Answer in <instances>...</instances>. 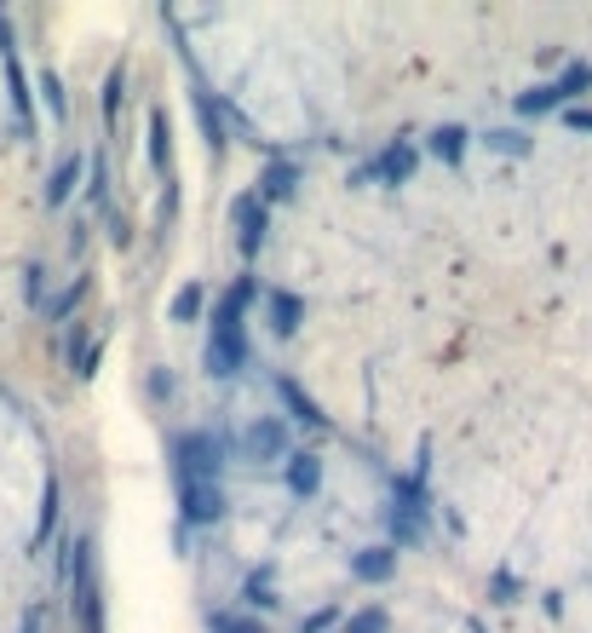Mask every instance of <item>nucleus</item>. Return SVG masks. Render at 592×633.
Instances as JSON below:
<instances>
[{"instance_id":"nucleus-1","label":"nucleus","mask_w":592,"mask_h":633,"mask_svg":"<svg viewBox=\"0 0 592 633\" xmlns=\"http://www.w3.org/2000/svg\"><path fill=\"white\" fill-rule=\"evenodd\" d=\"M225 455H230V438L213 432V426H196V432L173 438V472H179V484H219Z\"/></svg>"},{"instance_id":"nucleus-2","label":"nucleus","mask_w":592,"mask_h":633,"mask_svg":"<svg viewBox=\"0 0 592 633\" xmlns=\"http://www.w3.org/2000/svg\"><path fill=\"white\" fill-rule=\"evenodd\" d=\"M207 375L213 380H230L242 375V363H248V334H242V317L219 305V317H213V334H207Z\"/></svg>"},{"instance_id":"nucleus-3","label":"nucleus","mask_w":592,"mask_h":633,"mask_svg":"<svg viewBox=\"0 0 592 633\" xmlns=\"http://www.w3.org/2000/svg\"><path fill=\"white\" fill-rule=\"evenodd\" d=\"M587 87H592V64H570L558 81H547V87H529V93L518 98V116H552L558 104L581 98Z\"/></svg>"},{"instance_id":"nucleus-4","label":"nucleus","mask_w":592,"mask_h":633,"mask_svg":"<svg viewBox=\"0 0 592 633\" xmlns=\"http://www.w3.org/2000/svg\"><path fill=\"white\" fill-rule=\"evenodd\" d=\"M386 524H391V536H397V547L426 536V501H420V490H414L409 478H397V501H391Z\"/></svg>"},{"instance_id":"nucleus-5","label":"nucleus","mask_w":592,"mask_h":633,"mask_svg":"<svg viewBox=\"0 0 592 633\" xmlns=\"http://www.w3.org/2000/svg\"><path fill=\"white\" fill-rule=\"evenodd\" d=\"M242 461H288V426L276 415H259V421L242 432Z\"/></svg>"},{"instance_id":"nucleus-6","label":"nucleus","mask_w":592,"mask_h":633,"mask_svg":"<svg viewBox=\"0 0 592 633\" xmlns=\"http://www.w3.org/2000/svg\"><path fill=\"white\" fill-rule=\"evenodd\" d=\"M230 219H236V248H242V254H259V242H265V225H271V208H265V202H259V196H236V202H230Z\"/></svg>"},{"instance_id":"nucleus-7","label":"nucleus","mask_w":592,"mask_h":633,"mask_svg":"<svg viewBox=\"0 0 592 633\" xmlns=\"http://www.w3.org/2000/svg\"><path fill=\"white\" fill-rule=\"evenodd\" d=\"M414 162H420V156H414V144H386V150H380V156H374L357 179H363V185H403V179L414 173Z\"/></svg>"},{"instance_id":"nucleus-8","label":"nucleus","mask_w":592,"mask_h":633,"mask_svg":"<svg viewBox=\"0 0 592 633\" xmlns=\"http://www.w3.org/2000/svg\"><path fill=\"white\" fill-rule=\"evenodd\" d=\"M184 524H219L225 518V490L219 484H179Z\"/></svg>"},{"instance_id":"nucleus-9","label":"nucleus","mask_w":592,"mask_h":633,"mask_svg":"<svg viewBox=\"0 0 592 633\" xmlns=\"http://www.w3.org/2000/svg\"><path fill=\"white\" fill-rule=\"evenodd\" d=\"M351 576H357V582H391V576H397V553H391V547H363V553L351 559Z\"/></svg>"},{"instance_id":"nucleus-10","label":"nucleus","mask_w":592,"mask_h":633,"mask_svg":"<svg viewBox=\"0 0 592 633\" xmlns=\"http://www.w3.org/2000/svg\"><path fill=\"white\" fill-rule=\"evenodd\" d=\"M294 185H299V167L294 162H271L253 196H259V202H282V196H294Z\"/></svg>"},{"instance_id":"nucleus-11","label":"nucleus","mask_w":592,"mask_h":633,"mask_svg":"<svg viewBox=\"0 0 592 633\" xmlns=\"http://www.w3.org/2000/svg\"><path fill=\"white\" fill-rule=\"evenodd\" d=\"M317 484H322V461H317V455L288 449V490H294V495H317Z\"/></svg>"},{"instance_id":"nucleus-12","label":"nucleus","mask_w":592,"mask_h":633,"mask_svg":"<svg viewBox=\"0 0 592 633\" xmlns=\"http://www.w3.org/2000/svg\"><path fill=\"white\" fill-rule=\"evenodd\" d=\"M426 150H432L437 162L455 167L460 156H466V127H455V121H449V127H432V133H426Z\"/></svg>"},{"instance_id":"nucleus-13","label":"nucleus","mask_w":592,"mask_h":633,"mask_svg":"<svg viewBox=\"0 0 592 633\" xmlns=\"http://www.w3.org/2000/svg\"><path fill=\"white\" fill-rule=\"evenodd\" d=\"M265 300H271V329L276 334H294L299 317H305V300H299V294H282V288H271Z\"/></svg>"},{"instance_id":"nucleus-14","label":"nucleus","mask_w":592,"mask_h":633,"mask_svg":"<svg viewBox=\"0 0 592 633\" xmlns=\"http://www.w3.org/2000/svg\"><path fill=\"white\" fill-rule=\"evenodd\" d=\"M276 392L288 398V409H294V415H299V421H305V426H328V415H322L317 403H311V398H305V392H299L294 380H276Z\"/></svg>"},{"instance_id":"nucleus-15","label":"nucleus","mask_w":592,"mask_h":633,"mask_svg":"<svg viewBox=\"0 0 592 633\" xmlns=\"http://www.w3.org/2000/svg\"><path fill=\"white\" fill-rule=\"evenodd\" d=\"M202 300H207L202 282H184L179 294H173V323H196V317H202Z\"/></svg>"},{"instance_id":"nucleus-16","label":"nucleus","mask_w":592,"mask_h":633,"mask_svg":"<svg viewBox=\"0 0 592 633\" xmlns=\"http://www.w3.org/2000/svg\"><path fill=\"white\" fill-rule=\"evenodd\" d=\"M213 633H265V622L236 616V610H219V616H213Z\"/></svg>"},{"instance_id":"nucleus-17","label":"nucleus","mask_w":592,"mask_h":633,"mask_svg":"<svg viewBox=\"0 0 592 633\" xmlns=\"http://www.w3.org/2000/svg\"><path fill=\"white\" fill-rule=\"evenodd\" d=\"M242 599H248V605H276L271 599V570H253L248 582H242Z\"/></svg>"},{"instance_id":"nucleus-18","label":"nucleus","mask_w":592,"mask_h":633,"mask_svg":"<svg viewBox=\"0 0 592 633\" xmlns=\"http://www.w3.org/2000/svg\"><path fill=\"white\" fill-rule=\"evenodd\" d=\"M489 150H501V156H529V139L512 133V127H501V133H489Z\"/></svg>"},{"instance_id":"nucleus-19","label":"nucleus","mask_w":592,"mask_h":633,"mask_svg":"<svg viewBox=\"0 0 592 633\" xmlns=\"http://www.w3.org/2000/svg\"><path fill=\"white\" fill-rule=\"evenodd\" d=\"M75 179H81V156H69V162L58 167V173H52V202H64V196H69V185H75Z\"/></svg>"},{"instance_id":"nucleus-20","label":"nucleus","mask_w":592,"mask_h":633,"mask_svg":"<svg viewBox=\"0 0 592 633\" xmlns=\"http://www.w3.org/2000/svg\"><path fill=\"white\" fill-rule=\"evenodd\" d=\"M121 87H127V81H121V70L110 75V93H104V121H115V104H121Z\"/></svg>"},{"instance_id":"nucleus-21","label":"nucleus","mask_w":592,"mask_h":633,"mask_svg":"<svg viewBox=\"0 0 592 633\" xmlns=\"http://www.w3.org/2000/svg\"><path fill=\"white\" fill-rule=\"evenodd\" d=\"M328 622H334V610H317L311 622H299V633H322V628H328Z\"/></svg>"},{"instance_id":"nucleus-22","label":"nucleus","mask_w":592,"mask_h":633,"mask_svg":"<svg viewBox=\"0 0 592 633\" xmlns=\"http://www.w3.org/2000/svg\"><path fill=\"white\" fill-rule=\"evenodd\" d=\"M81 294H87V288H81V282H75V288H69V294H64V300H58V305H52V317H64V311H69V305H75V300H81Z\"/></svg>"},{"instance_id":"nucleus-23","label":"nucleus","mask_w":592,"mask_h":633,"mask_svg":"<svg viewBox=\"0 0 592 633\" xmlns=\"http://www.w3.org/2000/svg\"><path fill=\"white\" fill-rule=\"evenodd\" d=\"M150 398H173V375H156V380H150Z\"/></svg>"},{"instance_id":"nucleus-24","label":"nucleus","mask_w":592,"mask_h":633,"mask_svg":"<svg viewBox=\"0 0 592 633\" xmlns=\"http://www.w3.org/2000/svg\"><path fill=\"white\" fill-rule=\"evenodd\" d=\"M564 121H570V127H581V133H592V110H570Z\"/></svg>"}]
</instances>
